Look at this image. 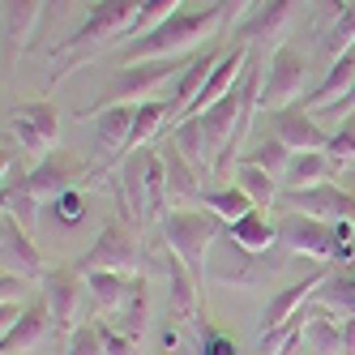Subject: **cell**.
<instances>
[{
    "label": "cell",
    "mask_w": 355,
    "mask_h": 355,
    "mask_svg": "<svg viewBox=\"0 0 355 355\" xmlns=\"http://www.w3.org/2000/svg\"><path fill=\"white\" fill-rule=\"evenodd\" d=\"M137 13H141V0H98V5L86 13L82 26L73 31L60 47H52V52L60 56L52 86H60V78H69L73 69H82V64H90L94 56H103L107 47H124V43L133 39Z\"/></svg>",
    "instance_id": "cell-1"
},
{
    "label": "cell",
    "mask_w": 355,
    "mask_h": 355,
    "mask_svg": "<svg viewBox=\"0 0 355 355\" xmlns=\"http://www.w3.org/2000/svg\"><path fill=\"white\" fill-rule=\"evenodd\" d=\"M223 31V13L218 5L210 9H197V13H171L163 17L155 31H146L137 39H129L120 47V52L112 56V64H137V60H163V56H197V47L206 43L210 35Z\"/></svg>",
    "instance_id": "cell-2"
},
{
    "label": "cell",
    "mask_w": 355,
    "mask_h": 355,
    "mask_svg": "<svg viewBox=\"0 0 355 355\" xmlns=\"http://www.w3.org/2000/svg\"><path fill=\"white\" fill-rule=\"evenodd\" d=\"M227 232V223L214 214V210H184V206H171L163 218H159V236L163 244L189 266V274L197 283H206V252L210 244Z\"/></svg>",
    "instance_id": "cell-3"
},
{
    "label": "cell",
    "mask_w": 355,
    "mask_h": 355,
    "mask_svg": "<svg viewBox=\"0 0 355 355\" xmlns=\"http://www.w3.org/2000/svg\"><path fill=\"white\" fill-rule=\"evenodd\" d=\"M193 56H163V60H137V64H120L112 73V86L94 98V103L82 112L86 120H94L103 107H116V103H146L150 94H155L163 82L180 78V73L189 69Z\"/></svg>",
    "instance_id": "cell-4"
},
{
    "label": "cell",
    "mask_w": 355,
    "mask_h": 355,
    "mask_svg": "<svg viewBox=\"0 0 355 355\" xmlns=\"http://www.w3.org/2000/svg\"><path fill=\"white\" fill-rule=\"evenodd\" d=\"M5 133L21 146V155L47 159L60 146V116L52 107V98H35V103H13L5 116Z\"/></svg>",
    "instance_id": "cell-5"
},
{
    "label": "cell",
    "mask_w": 355,
    "mask_h": 355,
    "mask_svg": "<svg viewBox=\"0 0 355 355\" xmlns=\"http://www.w3.org/2000/svg\"><path fill=\"white\" fill-rule=\"evenodd\" d=\"M278 244L295 257H313V261H338V227L321 223L309 214L283 210L278 214Z\"/></svg>",
    "instance_id": "cell-6"
},
{
    "label": "cell",
    "mask_w": 355,
    "mask_h": 355,
    "mask_svg": "<svg viewBox=\"0 0 355 355\" xmlns=\"http://www.w3.org/2000/svg\"><path fill=\"white\" fill-rule=\"evenodd\" d=\"M304 82H309V60L295 47H274L270 60H266V86H261V107L278 112V107H291L304 98Z\"/></svg>",
    "instance_id": "cell-7"
},
{
    "label": "cell",
    "mask_w": 355,
    "mask_h": 355,
    "mask_svg": "<svg viewBox=\"0 0 355 355\" xmlns=\"http://www.w3.org/2000/svg\"><path fill=\"white\" fill-rule=\"evenodd\" d=\"M137 236L133 227L124 218H112L103 232H98V240L78 257V270L82 274H94V270H116V274H133L137 270Z\"/></svg>",
    "instance_id": "cell-8"
},
{
    "label": "cell",
    "mask_w": 355,
    "mask_h": 355,
    "mask_svg": "<svg viewBox=\"0 0 355 355\" xmlns=\"http://www.w3.org/2000/svg\"><path fill=\"white\" fill-rule=\"evenodd\" d=\"M82 175H86V163H82V159H73V155H64V150H56V155L39 159L26 175L9 171L5 180H21V189H26L35 201H56V197H64V193L78 189Z\"/></svg>",
    "instance_id": "cell-9"
},
{
    "label": "cell",
    "mask_w": 355,
    "mask_h": 355,
    "mask_svg": "<svg viewBox=\"0 0 355 355\" xmlns=\"http://www.w3.org/2000/svg\"><path fill=\"white\" fill-rule=\"evenodd\" d=\"M278 206L295 210V214H309V218H321V223H355V197L347 189H338L334 180L313 184V189L278 193Z\"/></svg>",
    "instance_id": "cell-10"
},
{
    "label": "cell",
    "mask_w": 355,
    "mask_h": 355,
    "mask_svg": "<svg viewBox=\"0 0 355 355\" xmlns=\"http://www.w3.org/2000/svg\"><path fill=\"white\" fill-rule=\"evenodd\" d=\"M133 112H137V103H116V107H103V112L94 116V129H98V167L90 175H112V167H120L124 159H129Z\"/></svg>",
    "instance_id": "cell-11"
},
{
    "label": "cell",
    "mask_w": 355,
    "mask_h": 355,
    "mask_svg": "<svg viewBox=\"0 0 355 355\" xmlns=\"http://www.w3.org/2000/svg\"><path fill=\"white\" fill-rule=\"evenodd\" d=\"M0 257H5V274H13V278H26V283H43L47 278L43 252L35 248L26 223L13 218L9 210H5V218H0Z\"/></svg>",
    "instance_id": "cell-12"
},
{
    "label": "cell",
    "mask_w": 355,
    "mask_h": 355,
    "mask_svg": "<svg viewBox=\"0 0 355 355\" xmlns=\"http://www.w3.org/2000/svg\"><path fill=\"white\" fill-rule=\"evenodd\" d=\"M112 201H116V218H124L129 227H141L150 218V193H146V150L129 155L116 175H112Z\"/></svg>",
    "instance_id": "cell-13"
},
{
    "label": "cell",
    "mask_w": 355,
    "mask_h": 355,
    "mask_svg": "<svg viewBox=\"0 0 355 355\" xmlns=\"http://www.w3.org/2000/svg\"><path fill=\"white\" fill-rule=\"evenodd\" d=\"M82 287H86V274L78 266H56L43 278V300H47V309H52V321H56L60 334H73V329H78L73 317H78Z\"/></svg>",
    "instance_id": "cell-14"
},
{
    "label": "cell",
    "mask_w": 355,
    "mask_h": 355,
    "mask_svg": "<svg viewBox=\"0 0 355 355\" xmlns=\"http://www.w3.org/2000/svg\"><path fill=\"white\" fill-rule=\"evenodd\" d=\"M295 5H300V0H261V5L236 26L240 39L244 43H257V47H270V52H274V47H283V31L291 26Z\"/></svg>",
    "instance_id": "cell-15"
},
{
    "label": "cell",
    "mask_w": 355,
    "mask_h": 355,
    "mask_svg": "<svg viewBox=\"0 0 355 355\" xmlns=\"http://www.w3.org/2000/svg\"><path fill=\"white\" fill-rule=\"evenodd\" d=\"M334 274L329 270V261H321L313 274H304L300 283H291V287H283L270 304H266V313H261V334H274V329H283V325H291L295 317H300V304L309 300V295H317V287L325 283V278Z\"/></svg>",
    "instance_id": "cell-16"
},
{
    "label": "cell",
    "mask_w": 355,
    "mask_h": 355,
    "mask_svg": "<svg viewBox=\"0 0 355 355\" xmlns=\"http://www.w3.org/2000/svg\"><path fill=\"white\" fill-rule=\"evenodd\" d=\"M52 329H56V321H52L47 300H35V304H26V313L5 329V338H0V355H26V351L43 347V338L52 334Z\"/></svg>",
    "instance_id": "cell-17"
},
{
    "label": "cell",
    "mask_w": 355,
    "mask_h": 355,
    "mask_svg": "<svg viewBox=\"0 0 355 355\" xmlns=\"http://www.w3.org/2000/svg\"><path fill=\"white\" fill-rule=\"evenodd\" d=\"M270 129H274V137L283 141L287 150H325L329 146V133H321V124L300 103L270 112Z\"/></svg>",
    "instance_id": "cell-18"
},
{
    "label": "cell",
    "mask_w": 355,
    "mask_h": 355,
    "mask_svg": "<svg viewBox=\"0 0 355 355\" xmlns=\"http://www.w3.org/2000/svg\"><path fill=\"white\" fill-rule=\"evenodd\" d=\"M47 0H5V73L17 64V52L35 39Z\"/></svg>",
    "instance_id": "cell-19"
},
{
    "label": "cell",
    "mask_w": 355,
    "mask_h": 355,
    "mask_svg": "<svg viewBox=\"0 0 355 355\" xmlns=\"http://www.w3.org/2000/svg\"><path fill=\"white\" fill-rule=\"evenodd\" d=\"M351 86H355V47H351L347 56H338L334 64H329L325 82H321L317 90H304L300 107H304V112H325L329 103H338V98H343Z\"/></svg>",
    "instance_id": "cell-20"
},
{
    "label": "cell",
    "mask_w": 355,
    "mask_h": 355,
    "mask_svg": "<svg viewBox=\"0 0 355 355\" xmlns=\"http://www.w3.org/2000/svg\"><path fill=\"white\" fill-rule=\"evenodd\" d=\"M159 150H163V167H167V193H171V201H175V206H180V201H201V193H206V189L197 184L201 171L180 155V146L167 137Z\"/></svg>",
    "instance_id": "cell-21"
},
{
    "label": "cell",
    "mask_w": 355,
    "mask_h": 355,
    "mask_svg": "<svg viewBox=\"0 0 355 355\" xmlns=\"http://www.w3.org/2000/svg\"><path fill=\"white\" fill-rule=\"evenodd\" d=\"M334 163H329L325 150H295L287 171H283V193L291 189H313V184H325V180H334Z\"/></svg>",
    "instance_id": "cell-22"
},
{
    "label": "cell",
    "mask_w": 355,
    "mask_h": 355,
    "mask_svg": "<svg viewBox=\"0 0 355 355\" xmlns=\"http://www.w3.org/2000/svg\"><path fill=\"white\" fill-rule=\"evenodd\" d=\"M227 236L248 252H270L278 244V218H270L266 210H248L244 218L227 223Z\"/></svg>",
    "instance_id": "cell-23"
},
{
    "label": "cell",
    "mask_w": 355,
    "mask_h": 355,
    "mask_svg": "<svg viewBox=\"0 0 355 355\" xmlns=\"http://www.w3.org/2000/svg\"><path fill=\"white\" fill-rule=\"evenodd\" d=\"M218 60H223V56H218V47H210V52H197V56L189 60V69L180 73V82H175V94H171V103H175V112H180V116H184V107L197 98V90L210 82V73L218 69Z\"/></svg>",
    "instance_id": "cell-24"
},
{
    "label": "cell",
    "mask_w": 355,
    "mask_h": 355,
    "mask_svg": "<svg viewBox=\"0 0 355 355\" xmlns=\"http://www.w3.org/2000/svg\"><path fill=\"white\" fill-rule=\"evenodd\" d=\"M171 141L180 146V155L201 171V175H214V155H210V146H206V133H201V120H180L171 129Z\"/></svg>",
    "instance_id": "cell-25"
},
{
    "label": "cell",
    "mask_w": 355,
    "mask_h": 355,
    "mask_svg": "<svg viewBox=\"0 0 355 355\" xmlns=\"http://www.w3.org/2000/svg\"><path fill=\"white\" fill-rule=\"evenodd\" d=\"M86 287H90V295L103 304V309H112V317L124 309V300H129V291H133V278L129 274H116V270H94V274H86Z\"/></svg>",
    "instance_id": "cell-26"
},
{
    "label": "cell",
    "mask_w": 355,
    "mask_h": 355,
    "mask_svg": "<svg viewBox=\"0 0 355 355\" xmlns=\"http://www.w3.org/2000/svg\"><path fill=\"white\" fill-rule=\"evenodd\" d=\"M175 112V103L171 98H146V103H137V112H133V137H129V150H141L150 137H155L163 124H167V116Z\"/></svg>",
    "instance_id": "cell-27"
},
{
    "label": "cell",
    "mask_w": 355,
    "mask_h": 355,
    "mask_svg": "<svg viewBox=\"0 0 355 355\" xmlns=\"http://www.w3.org/2000/svg\"><path fill=\"white\" fill-rule=\"evenodd\" d=\"M304 343L313 355H343V325L329 313H309L304 317Z\"/></svg>",
    "instance_id": "cell-28"
},
{
    "label": "cell",
    "mask_w": 355,
    "mask_h": 355,
    "mask_svg": "<svg viewBox=\"0 0 355 355\" xmlns=\"http://www.w3.org/2000/svg\"><path fill=\"white\" fill-rule=\"evenodd\" d=\"M201 201H206V210H214L223 223H236L244 218L248 210H257V201H252L240 184H223V189H206L201 193Z\"/></svg>",
    "instance_id": "cell-29"
},
{
    "label": "cell",
    "mask_w": 355,
    "mask_h": 355,
    "mask_svg": "<svg viewBox=\"0 0 355 355\" xmlns=\"http://www.w3.org/2000/svg\"><path fill=\"white\" fill-rule=\"evenodd\" d=\"M146 193H150V218H163L171 210V193H167V167H163V150H146Z\"/></svg>",
    "instance_id": "cell-30"
},
{
    "label": "cell",
    "mask_w": 355,
    "mask_h": 355,
    "mask_svg": "<svg viewBox=\"0 0 355 355\" xmlns=\"http://www.w3.org/2000/svg\"><path fill=\"white\" fill-rule=\"evenodd\" d=\"M317 295H321L325 304H334V309H343L347 317H355V266H351V261L338 266V270L317 287Z\"/></svg>",
    "instance_id": "cell-31"
},
{
    "label": "cell",
    "mask_w": 355,
    "mask_h": 355,
    "mask_svg": "<svg viewBox=\"0 0 355 355\" xmlns=\"http://www.w3.org/2000/svg\"><path fill=\"white\" fill-rule=\"evenodd\" d=\"M236 184L257 201V210H266V206H274L278 201V184H274V175L270 171H261V167H252L248 159H240V167H236Z\"/></svg>",
    "instance_id": "cell-32"
},
{
    "label": "cell",
    "mask_w": 355,
    "mask_h": 355,
    "mask_svg": "<svg viewBox=\"0 0 355 355\" xmlns=\"http://www.w3.org/2000/svg\"><path fill=\"white\" fill-rule=\"evenodd\" d=\"M355 47V0H347V13L329 26L325 35H321V52H325V60L334 64L338 56H347Z\"/></svg>",
    "instance_id": "cell-33"
},
{
    "label": "cell",
    "mask_w": 355,
    "mask_h": 355,
    "mask_svg": "<svg viewBox=\"0 0 355 355\" xmlns=\"http://www.w3.org/2000/svg\"><path fill=\"white\" fill-rule=\"evenodd\" d=\"M146 309H150V291H146V278H133V291H129V300H124V309L116 313L120 329H124V334H129L133 343L141 338V329H146Z\"/></svg>",
    "instance_id": "cell-34"
},
{
    "label": "cell",
    "mask_w": 355,
    "mask_h": 355,
    "mask_svg": "<svg viewBox=\"0 0 355 355\" xmlns=\"http://www.w3.org/2000/svg\"><path fill=\"white\" fill-rule=\"evenodd\" d=\"M291 155H295V150H287V146H283V141H278V137H266V141H261L257 150H248V155H244V159H248L252 167H261V171H270V175H274V180H278V175H283V171H287V163H291Z\"/></svg>",
    "instance_id": "cell-35"
},
{
    "label": "cell",
    "mask_w": 355,
    "mask_h": 355,
    "mask_svg": "<svg viewBox=\"0 0 355 355\" xmlns=\"http://www.w3.org/2000/svg\"><path fill=\"white\" fill-rule=\"evenodd\" d=\"M325 155L334 167H351L355 163V116H347L334 133H329V146H325Z\"/></svg>",
    "instance_id": "cell-36"
},
{
    "label": "cell",
    "mask_w": 355,
    "mask_h": 355,
    "mask_svg": "<svg viewBox=\"0 0 355 355\" xmlns=\"http://www.w3.org/2000/svg\"><path fill=\"white\" fill-rule=\"evenodd\" d=\"M64 355H107L103 351V334H98V321H82L78 329H73Z\"/></svg>",
    "instance_id": "cell-37"
},
{
    "label": "cell",
    "mask_w": 355,
    "mask_h": 355,
    "mask_svg": "<svg viewBox=\"0 0 355 355\" xmlns=\"http://www.w3.org/2000/svg\"><path fill=\"white\" fill-rule=\"evenodd\" d=\"M98 334H103V351L107 355H137V343L124 334L120 325H112V321H98Z\"/></svg>",
    "instance_id": "cell-38"
},
{
    "label": "cell",
    "mask_w": 355,
    "mask_h": 355,
    "mask_svg": "<svg viewBox=\"0 0 355 355\" xmlns=\"http://www.w3.org/2000/svg\"><path fill=\"white\" fill-rule=\"evenodd\" d=\"M313 13H317V35H325L347 13V0H313Z\"/></svg>",
    "instance_id": "cell-39"
},
{
    "label": "cell",
    "mask_w": 355,
    "mask_h": 355,
    "mask_svg": "<svg viewBox=\"0 0 355 355\" xmlns=\"http://www.w3.org/2000/svg\"><path fill=\"white\" fill-rule=\"evenodd\" d=\"M257 9V0H218V13H223V31L240 26V21Z\"/></svg>",
    "instance_id": "cell-40"
},
{
    "label": "cell",
    "mask_w": 355,
    "mask_h": 355,
    "mask_svg": "<svg viewBox=\"0 0 355 355\" xmlns=\"http://www.w3.org/2000/svg\"><path fill=\"white\" fill-rule=\"evenodd\" d=\"M52 206L64 214V223H82V197H78V189H73V193H64V197H56Z\"/></svg>",
    "instance_id": "cell-41"
},
{
    "label": "cell",
    "mask_w": 355,
    "mask_h": 355,
    "mask_svg": "<svg viewBox=\"0 0 355 355\" xmlns=\"http://www.w3.org/2000/svg\"><path fill=\"white\" fill-rule=\"evenodd\" d=\"M325 116H334V120H347V116H355V86L338 98V103H329L325 107Z\"/></svg>",
    "instance_id": "cell-42"
},
{
    "label": "cell",
    "mask_w": 355,
    "mask_h": 355,
    "mask_svg": "<svg viewBox=\"0 0 355 355\" xmlns=\"http://www.w3.org/2000/svg\"><path fill=\"white\" fill-rule=\"evenodd\" d=\"M21 291H26V278H13V274L0 278V295H5V304H17Z\"/></svg>",
    "instance_id": "cell-43"
},
{
    "label": "cell",
    "mask_w": 355,
    "mask_h": 355,
    "mask_svg": "<svg viewBox=\"0 0 355 355\" xmlns=\"http://www.w3.org/2000/svg\"><path fill=\"white\" fill-rule=\"evenodd\" d=\"M343 355H355V317L343 321Z\"/></svg>",
    "instance_id": "cell-44"
},
{
    "label": "cell",
    "mask_w": 355,
    "mask_h": 355,
    "mask_svg": "<svg viewBox=\"0 0 355 355\" xmlns=\"http://www.w3.org/2000/svg\"><path fill=\"white\" fill-rule=\"evenodd\" d=\"M69 9V0H47V21H52V17H60Z\"/></svg>",
    "instance_id": "cell-45"
}]
</instances>
